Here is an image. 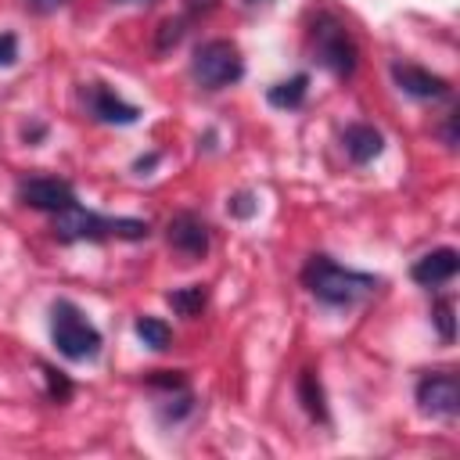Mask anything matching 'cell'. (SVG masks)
Returning a JSON list of instances; mask_svg holds the SVG:
<instances>
[{
	"label": "cell",
	"mask_w": 460,
	"mask_h": 460,
	"mask_svg": "<svg viewBox=\"0 0 460 460\" xmlns=\"http://www.w3.org/2000/svg\"><path fill=\"white\" fill-rule=\"evenodd\" d=\"M137 334H140V341L144 345H151V349H169V341H172V331H169V323L165 320H158V316H137Z\"/></svg>",
	"instance_id": "cell-16"
},
{
	"label": "cell",
	"mask_w": 460,
	"mask_h": 460,
	"mask_svg": "<svg viewBox=\"0 0 460 460\" xmlns=\"http://www.w3.org/2000/svg\"><path fill=\"white\" fill-rule=\"evenodd\" d=\"M126 4H155V0H126Z\"/></svg>",
	"instance_id": "cell-23"
},
{
	"label": "cell",
	"mask_w": 460,
	"mask_h": 460,
	"mask_svg": "<svg viewBox=\"0 0 460 460\" xmlns=\"http://www.w3.org/2000/svg\"><path fill=\"white\" fill-rule=\"evenodd\" d=\"M187 7L198 14V11H212V7H216V0H187Z\"/></svg>",
	"instance_id": "cell-22"
},
{
	"label": "cell",
	"mask_w": 460,
	"mask_h": 460,
	"mask_svg": "<svg viewBox=\"0 0 460 460\" xmlns=\"http://www.w3.org/2000/svg\"><path fill=\"white\" fill-rule=\"evenodd\" d=\"M50 338H54V349L65 359H75V363L93 359L101 352V331L68 298H61V302L50 305Z\"/></svg>",
	"instance_id": "cell-3"
},
{
	"label": "cell",
	"mask_w": 460,
	"mask_h": 460,
	"mask_svg": "<svg viewBox=\"0 0 460 460\" xmlns=\"http://www.w3.org/2000/svg\"><path fill=\"white\" fill-rule=\"evenodd\" d=\"M165 298H169V305H172L180 316H198V313L205 309V302H208V288H205V284H187V288L169 291Z\"/></svg>",
	"instance_id": "cell-15"
},
{
	"label": "cell",
	"mask_w": 460,
	"mask_h": 460,
	"mask_svg": "<svg viewBox=\"0 0 460 460\" xmlns=\"http://www.w3.org/2000/svg\"><path fill=\"white\" fill-rule=\"evenodd\" d=\"M29 4V11H36V14H54L58 7H65L68 0H25Z\"/></svg>",
	"instance_id": "cell-21"
},
{
	"label": "cell",
	"mask_w": 460,
	"mask_h": 460,
	"mask_svg": "<svg viewBox=\"0 0 460 460\" xmlns=\"http://www.w3.org/2000/svg\"><path fill=\"white\" fill-rule=\"evenodd\" d=\"M180 40H183V18L162 22V29H158V50H169V47H176Z\"/></svg>",
	"instance_id": "cell-18"
},
{
	"label": "cell",
	"mask_w": 460,
	"mask_h": 460,
	"mask_svg": "<svg viewBox=\"0 0 460 460\" xmlns=\"http://www.w3.org/2000/svg\"><path fill=\"white\" fill-rule=\"evenodd\" d=\"M18 198H22L29 208L50 212V216H58V212H65V208L75 205L72 183H68V180H58V176H29V180H22V183H18Z\"/></svg>",
	"instance_id": "cell-7"
},
{
	"label": "cell",
	"mask_w": 460,
	"mask_h": 460,
	"mask_svg": "<svg viewBox=\"0 0 460 460\" xmlns=\"http://www.w3.org/2000/svg\"><path fill=\"white\" fill-rule=\"evenodd\" d=\"M417 406L420 413L435 417V420H453L460 413V381L453 370H435V374H424L417 381Z\"/></svg>",
	"instance_id": "cell-6"
},
{
	"label": "cell",
	"mask_w": 460,
	"mask_h": 460,
	"mask_svg": "<svg viewBox=\"0 0 460 460\" xmlns=\"http://www.w3.org/2000/svg\"><path fill=\"white\" fill-rule=\"evenodd\" d=\"M90 108H93V115L101 119V122H111V126H133L137 119H140V108L137 104H129V101H122L111 86H104V83H93L90 86Z\"/></svg>",
	"instance_id": "cell-11"
},
{
	"label": "cell",
	"mask_w": 460,
	"mask_h": 460,
	"mask_svg": "<svg viewBox=\"0 0 460 460\" xmlns=\"http://www.w3.org/2000/svg\"><path fill=\"white\" fill-rule=\"evenodd\" d=\"M305 93H309V75H305V72H298V75H291V79H284V83L270 86L266 101H270L273 108H298V104L305 101Z\"/></svg>",
	"instance_id": "cell-14"
},
{
	"label": "cell",
	"mask_w": 460,
	"mask_h": 460,
	"mask_svg": "<svg viewBox=\"0 0 460 460\" xmlns=\"http://www.w3.org/2000/svg\"><path fill=\"white\" fill-rule=\"evenodd\" d=\"M435 327H438V334H442V341H453L456 338V327H453V298H438V305H435Z\"/></svg>",
	"instance_id": "cell-17"
},
{
	"label": "cell",
	"mask_w": 460,
	"mask_h": 460,
	"mask_svg": "<svg viewBox=\"0 0 460 460\" xmlns=\"http://www.w3.org/2000/svg\"><path fill=\"white\" fill-rule=\"evenodd\" d=\"M255 208H259V201H255L248 190H241V194H234V198H230V212H234L237 219H252V216H255Z\"/></svg>",
	"instance_id": "cell-19"
},
{
	"label": "cell",
	"mask_w": 460,
	"mask_h": 460,
	"mask_svg": "<svg viewBox=\"0 0 460 460\" xmlns=\"http://www.w3.org/2000/svg\"><path fill=\"white\" fill-rule=\"evenodd\" d=\"M298 402L313 420L327 424V399H323V385H320L316 370H302L298 374Z\"/></svg>",
	"instance_id": "cell-13"
},
{
	"label": "cell",
	"mask_w": 460,
	"mask_h": 460,
	"mask_svg": "<svg viewBox=\"0 0 460 460\" xmlns=\"http://www.w3.org/2000/svg\"><path fill=\"white\" fill-rule=\"evenodd\" d=\"M456 270H460L456 248H435V252H428V255H420V259L413 262L410 277H413L417 284H424V288H438V284H449V280L456 277Z\"/></svg>",
	"instance_id": "cell-10"
},
{
	"label": "cell",
	"mask_w": 460,
	"mask_h": 460,
	"mask_svg": "<svg viewBox=\"0 0 460 460\" xmlns=\"http://www.w3.org/2000/svg\"><path fill=\"white\" fill-rule=\"evenodd\" d=\"M14 61H18V36L0 32V68H11Z\"/></svg>",
	"instance_id": "cell-20"
},
{
	"label": "cell",
	"mask_w": 460,
	"mask_h": 460,
	"mask_svg": "<svg viewBox=\"0 0 460 460\" xmlns=\"http://www.w3.org/2000/svg\"><path fill=\"white\" fill-rule=\"evenodd\" d=\"M392 79H395V86L402 93H410L417 101H438V97L449 93V83L442 75H435V72H428V68H420L413 61H395L392 65Z\"/></svg>",
	"instance_id": "cell-8"
},
{
	"label": "cell",
	"mask_w": 460,
	"mask_h": 460,
	"mask_svg": "<svg viewBox=\"0 0 460 460\" xmlns=\"http://www.w3.org/2000/svg\"><path fill=\"white\" fill-rule=\"evenodd\" d=\"M341 144H345V155H349L356 165H367V162H374V158L385 151V137H381L370 122H352V126L345 129Z\"/></svg>",
	"instance_id": "cell-12"
},
{
	"label": "cell",
	"mask_w": 460,
	"mask_h": 460,
	"mask_svg": "<svg viewBox=\"0 0 460 460\" xmlns=\"http://www.w3.org/2000/svg\"><path fill=\"white\" fill-rule=\"evenodd\" d=\"M313 43H316V58L327 72H334L338 79L356 72V61H359L356 40L349 36V29L334 14H320L313 22Z\"/></svg>",
	"instance_id": "cell-5"
},
{
	"label": "cell",
	"mask_w": 460,
	"mask_h": 460,
	"mask_svg": "<svg viewBox=\"0 0 460 460\" xmlns=\"http://www.w3.org/2000/svg\"><path fill=\"white\" fill-rule=\"evenodd\" d=\"M165 237H169V244H172L176 252H183L187 259H201V255L208 252V226H205V219H198L194 212L172 216Z\"/></svg>",
	"instance_id": "cell-9"
},
{
	"label": "cell",
	"mask_w": 460,
	"mask_h": 460,
	"mask_svg": "<svg viewBox=\"0 0 460 460\" xmlns=\"http://www.w3.org/2000/svg\"><path fill=\"white\" fill-rule=\"evenodd\" d=\"M302 284L309 288V295L316 302L334 305V309H349L377 291V277L349 270V266L334 262L331 255H309V262L302 266Z\"/></svg>",
	"instance_id": "cell-1"
},
{
	"label": "cell",
	"mask_w": 460,
	"mask_h": 460,
	"mask_svg": "<svg viewBox=\"0 0 460 460\" xmlns=\"http://www.w3.org/2000/svg\"><path fill=\"white\" fill-rule=\"evenodd\" d=\"M190 75L205 90H223V86H234L244 75V58H241L234 40H208L194 50Z\"/></svg>",
	"instance_id": "cell-4"
},
{
	"label": "cell",
	"mask_w": 460,
	"mask_h": 460,
	"mask_svg": "<svg viewBox=\"0 0 460 460\" xmlns=\"http://www.w3.org/2000/svg\"><path fill=\"white\" fill-rule=\"evenodd\" d=\"M54 234L58 241H104V237H126V241H140L147 237V223L144 219H111V216H97L90 208H83L79 201L65 212L54 216Z\"/></svg>",
	"instance_id": "cell-2"
}]
</instances>
